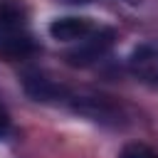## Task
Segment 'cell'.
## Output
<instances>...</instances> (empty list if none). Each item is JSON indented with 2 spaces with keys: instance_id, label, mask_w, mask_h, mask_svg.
Listing matches in <instances>:
<instances>
[{
  "instance_id": "cell-5",
  "label": "cell",
  "mask_w": 158,
  "mask_h": 158,
  "mask_svg": "<svg viewBox=\"0 0 158 158\" xmlns=\"http://www.w3.org/2000/svg\"><path fill=\"white\" fill-rule=\"evenodd\" d=\"M131 69L136 77H141L148 84L158 86V49L151 44H141L131 54Z\"/></svg>"
},
{
  "instance_id": "cell-8",
  "label": "cell",
  "mask_w": 158,
  "mask_h": 158,
  "mask_svg": "<svg viewBox=\"0 0 158 158\" xmlns=\"http://www.w3.org/2000/svg\"><path fill=\"white\" fill-rule=\"evenodd\" d=\"M118 158H158V151H153L146 143H128L121 148Z\"/></svg>"
},
{
  "instance_id": "cell-1",
  "label": "cell",
  "mask_w": 158,
  "mask_h": 158,
  "mask_svg": "<svg viewBox=\"0 0 158 158\" xmlns=\"http://www.w3.org/2000/svg\"><path fill=\"white\" fill-rule=\"evenodd\" d=\"M91 32H94V22L89 17L69 15V17H57L49 22V35L57 42H77V40L89 37Z\"/></svg>"
},
{
  "instance_id": "cell-9",
  "label": "cell",
  "mask_w": 158,
  "mask_h": 158,
  "mask_svg": "<svg viewBox=\"0 0 158 158\" xmlns=\"http://www.w3.org/2000/svg\"><path fill=\"white\" fill-rule=\"evenodd\" d=\"M7 128H10V116H7L5 109H0V138L7 133Z\"/></svg>"
},
{
  "instance_id": "cell-2",
  "label": "cell",
  "mask_w": 158,
  "mask_h": 158,
  "mask_svg": "<svg viewBox=\"0 0 158 158\" xmlns=\"http://www.w3.org/2000/svg\"><path fill=\"white\" fill-rule=\"evenodd\" d=\"M35 52L32 37L25 27H0V54L7 59H20Z\"/></svg>"
},
{
  "instance_id": "cell-4",
  "label": "cell",
  "mask_w": 158,
  "mask_h": 158,
  "mask_svg": "<svg viewBox=\"0 0 158 158\" xmlns=\"http://www.w3.org/2000/svg\"><path fill=\"white\" fill-rule=\"evenodd\" d=\"M74 111L94 121H118L121 111L104 96H74Z\"/></svg>"
},
{
  "instance_id": "cell-3",
  "label": "cell",
  "mask_w": 158,
  "mask_h": 158,
  "mask_svg": "<svg viewBox=\"0 0 158 158\" xmlns=\"http://www.w3.org/2000/svg\"><path fill=\"white\" fill-rule=\"evenodd\" d=\"M84 40H86V42H84L77 52L69 54V59H72L74 64H89V62L99 59V57L111 47V42H114V30H99V32H91L89 37H84Z\"/></svg>"
},
{
  "instance_id": "cell-6",
  "label": "cell",
  "mask_w": 158,
  "mask_h": 158,
  "mask_svg": "<svg viewBox=\"0 0 158 158\" xmlns=\"http://www.w3.org/2000/svg\"><path fill=\"white\" fill-rule=\"evenodd\" d=\"M22 84H25V91H27L32 99H37V101H49V99L64 96V89H62L57 81L47 79V77H42V74H25Z\"/></svg>"
},
{
  "instance_id": "cell-7",
  "label": "cell",
  "mask_w": 158,
  "mask_h": 158,
  "mask_svg": "<svg viewBox=\"0 0 158 158\" xmlns=\"http://www.w3.org/2000/svg\"><path fill=\"white\" fill-rule=\"evenodd\" d=\"M0 27H25V7L20 0H0Z\"/></svg>"
}]
</instances>
